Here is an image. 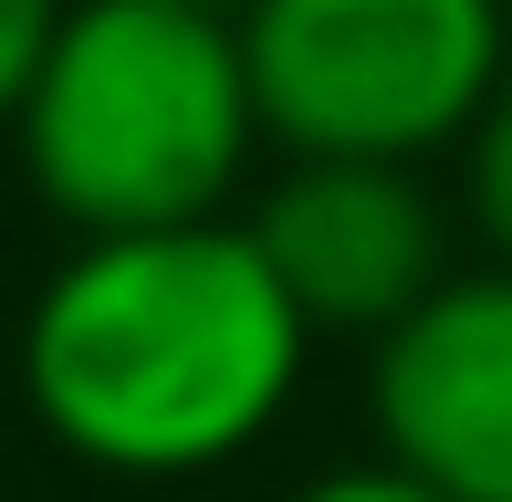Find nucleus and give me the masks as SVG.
<instances>
[{"label": "nucleus", "instance_id": "obj_6", "mask_svg": "<svg viewBox=\"0 0 512 502\" xmlns=\"http://www.w3.org/2000/svg\"><path fill=\"white\" fill-rule=\"evenodd\" d=\"M460 220L481 231V262L512 272V84L481 105V126L460 136Z\"/></svg>", "mask_w": 512, "mask_h": 502}, {"label": "nucleus", "instance_id": "obj_3", "mask_svg": "<svg viewBox=\"0 0 512 502\" xmlns=\"http://www.w3.org/2000/svg\"><path fill=\"white\" fill-rule=\"evenodd\" d=\"M241 74L283 168H429L512 84V21L502 0H262Z\"/></svg>", "mask_w": 512, "mask_h": 502}, {"label": "nucleus", "instance_id": "obj_9", "mask_svg": "<svg viewBox=\"0 0 512 502\" xmlns=\"http://www.w3.org/2000/svg\"><path fill=\"white\" fill-rule=\"evenodd\" d=\"M189 11H209V21H230V32H241V21L262 11V0H189Z\"/></svg>", "mask_w": 512, "mask_h": 502}, {"label": "nucleus", "instance_id": "obj_8", "mask_svg": "<svg viewBox=\"0 0 512 502\" xmlns=\"http://www.w3.org/2000/svg\"><path fill=\"white\" fill-rule=\"evenodd\" d=\"M293 502H439V492H418L408 471H387V461H356V471H324V482H304Z\"/></svg>", "mask_w": 512, "mask_h": 502}, {"label": "nucleus", "instance_id": "obj_10", "mask_svg": "<svg viewBox=\"0 0 512 502\" xmlns=\"http://www.w3.org/2000/svg\"><path fill=\"white\" fill-rule=\"evenodd\" d=\"M502 21H512V0H502Z\"/></svg>", "mask_w": 512, "mask_h": 502}, {"label": "nucleus", "instance_id": "obj_7", "mask_svg": "<svg viewBox=\"0 0 512 502\" xmlns=\"http://www.w3.org/2000/svg\"><path fill=\"white\" fill-rule=\"evenodd\" d=\"M63 11H74V0H0V126L21 116V95H32V74H42V53H53Z\"/></svg>", "mask_w": 512, "mask_h": 502}, {"label": "nucleus", "instance_id": "obj_2", "mask_svg": "<svg viewBox=\"0 0 512 502\" xmlns=\"http://www.w3.org/2000/svg\"><path fill=\"white\" fill-rule=\"evenodd\" d=\"M21 178L74 241L241 220L262 116L241 32L189 0H74L11 116Z\"/></svg>", "mask_w": 512, "mask_h": 502}, {"label": "nucleus", "instance_id": "obj_4", "mask_svg": "<svg viewBox=\"0 0 512 502\" xmlns=\"http://www.w3.org/2000/svg\"><path fill=\"white\" fill-rule=\"evenodd\" d=\"M241 231L314 335H398L450 283V210L418 168H272Z\"/></svg>", "mask_w": 512, "mask_h": 502}, {"label": "nucleus", "instance_id": "obj_1", "mask_svg": "<svg viewBox=\"0 0 512 502\" xmlns=\"http://www.w3.org/2000/svg\"><path fill=\"white\" fill-rule=\"evenodd\" d=\"M314 325L241 220L74 241L21 314V398L115 482H189L283 429Z\"/></svg>", "mask_w": 512, "mask_h": 502}, {"label": "nucleus", "instance_id": "obj_5", "mask_svg": "<svg viewBox=\"0 0 512 502\" xmlns=\"http://www.w3.org/2000/svg\"><path fill=\"white\" fill-rule=\"evenodd\" d=\"M377 461L439 502H512V272H450L366 367Z\"/></svg>", "mask_w": 512, "mask_h": 502}]
</instances>
